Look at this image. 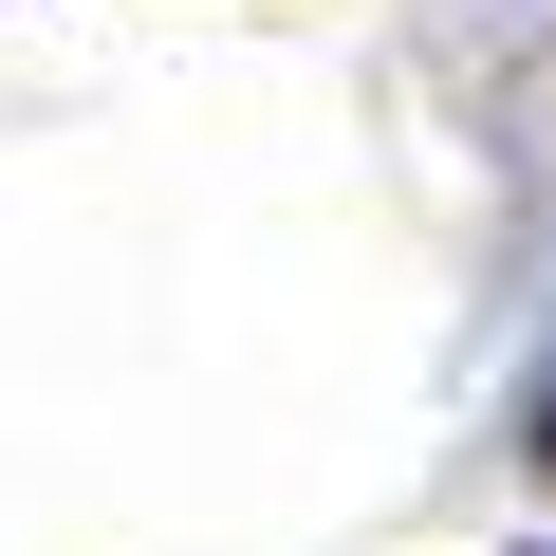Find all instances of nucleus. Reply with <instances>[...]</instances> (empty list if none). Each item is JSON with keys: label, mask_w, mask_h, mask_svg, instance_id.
<instances>
[{"label": "nucleus", "mask_w": 556, "mask_h": 556, "mask_svg": "<svg viewBox=\"0 0 556 556\" xmlns=\"http://www.w3.org/2000/svg\"><path fill=\"white\" fill-rule=\"evenodd\" d=\"M538 464H556V390H538Z\"/></svg>", "instance_id": "nucleus-1"}]
</instances>
